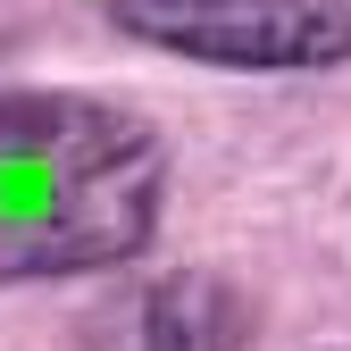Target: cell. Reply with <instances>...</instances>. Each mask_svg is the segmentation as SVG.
<instances>
[{
	"label": "cell",
	"instance_id": "2",
	"mask_svg": "<svg viewBox=\"0 0 351 351\" xmlns=\"http://www.w3.org/2000/svg\"><path fill=\"white\" fill-rule=\"evenodd\" d=\"M109 17L209 67H343L351 59V0H109Z\"/></svg>",
	"mask_w": 351,
	"mask_h": 351
},
{
	"label": "cell",
	"instance_id": "3",
	"mask_svg": "<svg viewBox=\"0 0 351 351\" xmlns=\"http://www.w3.org/2000/svg\"><path fill=\"white\" fill-rule=\"evenodd\" d=\"M251 301L226 276H167L143 301V343L151 351H243Z\"/></svg>",
	"mask_w": 351,
	"mask_h": 351
},
{
	"label": "cell",
	"instance_id": "1",
	"mask_svg": "<svg viewBox=\"0 0 351 351\" xmlns=\"http://www.w3.org/2000/svg\"><path fill=\"white\" fill-rule=\"evenodd\" d=\"M167 151L134 109L84 93H0V285L93 276L159 226Z\"/></svg>",
	"mask_w": 351,
	"mask_h": 351
}]
</instances>
